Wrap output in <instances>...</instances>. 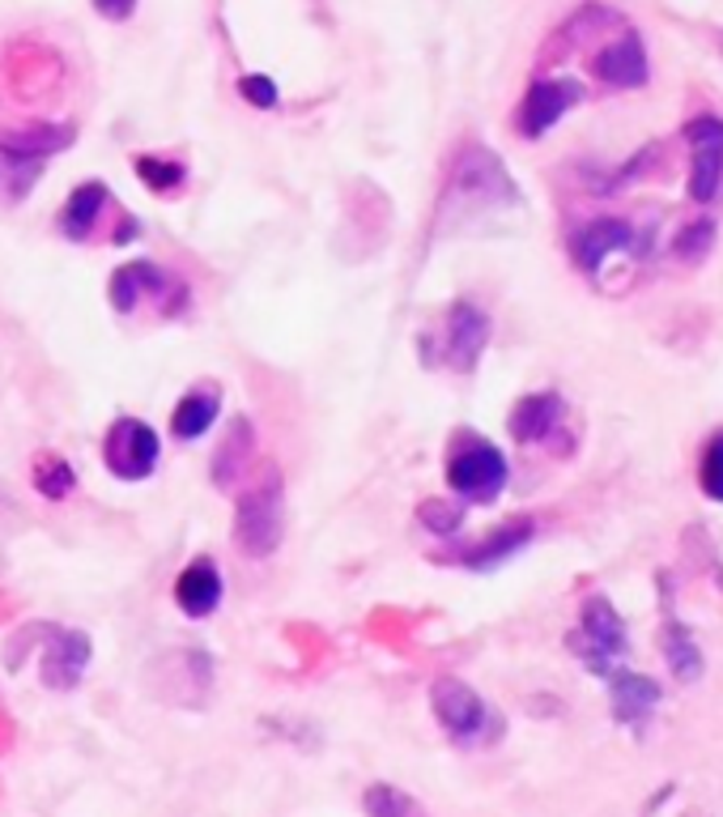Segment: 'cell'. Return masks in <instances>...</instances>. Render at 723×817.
Masks as SVG:
<instances>
[{
    "mask_svg": "<svg viewBox=\"0 0 723 817\" xmlns=\"http://www.w3.org/2000/svg\"><path fill=\"white\" fill-rule=\"evenodd\" d=\"M235 550L242 558H273L282 550L286 537V486H282V468H264V477H255L251 486L239 490L235 503V524H230Z\"/></svg>",
    "mask_w": 723,
    "mask_h": 817,
    "instance_id": "obj_1",
    "label": "cell"
},
{
    "mask_svg": "<svg viewBox=\"0 0 723 817\" xmlns=\"http://www.w3.org/2000/svg\"><path fill=\"white\" fill-rule=\"evenodd\" d=\"M431 712L438 719V728L447 732V741H456L460 750H477L489 745L502 732V719L494 715V707L482 694L460 681V677H438L431 686Z\"/></svg>",
    "mask_w": 723,
    "mask_h": 817,
    "instance_id": "obj_2",
    "label": "cell"
},
{
    "mask_svg": "<svg viewBox=\"0 0 723 817\" xmlns=\"http://www.w3.org/2000/svg\"><path fill=\"white\" fill-rule=\"evenodd\" d=\"M162 460V439L145 417H115L102 435V468L115 481H145Z\"/></svg>",
    "mask_w": 723,
    "mask_h": 817,
    "instance_id": "obj_3",
    "label": "cell"
},
{
    "mask_svg": "<svg viewBox=\"0 0 723 817\" xmlns=\"http://www.w3.org/2000/svg\"><path fill=\"white\" fill-rule=\"evenodd\" d=\"M507 456L489 443V439H464L451 456H447V486L464 499V503H494L507 490Z\"/></svg>",
    "mask_w": 723,
    "mask_h": 817,
    "instance_id": "obj_4",
    "label": "cell"
},
{
    "mask_svg": "<svg viewBox=\"0 0 723 817\" xmlns=\"http://www.w3.org/2000/svg\"><path fill=\"white\" fill-rule=\"evenodd\" d=\"M566 643H571V652H575L591 673H613V661L626 652V626H622V617L613 613V605H609L604 596H591V601L583 605L578 630Z\"/></svg>",
    "mask_w": 723,
    "mask_h": 817,
    "instance_id": "obj_5",
    "label": "cell"
},
{
    "mask_svg": "<svg viewBox=\"0 0 723 817\" xmlns=\"http://www.w3.org/2000/svg\"><path fill=\"white\" fill-rule=\"evenodd\" d=\"M520 201V192H515V184L507 179V171H502V162L494 158L489 150H482V146H469V150L460 153V162H456V171H451V197H442V201Z\"/></svg>",
    "mask_w": 723,
    "mask_h": 817,
    "instance_id": "obj_6",
    "label": "cell"
},
{
    "mask_svg": "<svg viewBox=\"0 0 723 817\" xmlns=\"http://www.w3.org/2000/svg\"><path fill=\"white\" fill-rule=\"evenodd\" d=\"M175 290H184V286L175 281V273H166V268H162V264H153V260H133V264L115 268L111 286H107L111 306H115L120 315L137 311L145 299H166V315H175V303H171V294H175Z\"/></svg>",
    "mask_w": 723,
    "mask_h": 817,
    "instance_id": "obj_7",
    "label": "cell"
},
{
    "mask_svg": "<svg viewBox=\"0 0 723 817\" xmlns=\"http://www.w3.org/2000/svg\"><path fill=\"white\" fill-rule=\"evenodd\" d=\"M489 341V315L473 303H456L442 319V362L451 370H473Z\"/></svg>",
    "mask_w": 723,
    "mask_h": 817,
    "instance_id": "obj_8",
    "label": "cell"
},
{
    "mask_svg": "<svg viewBox=\"0 0 723 817\" xmlns=\"http://www.w3.org/2000/svg\"><path fill=\"white\" fill-rule=\"evenodd\" d=\"M90 661H95V648L86 630H51L48 648L39 656V677L48 690H77Z\"/></svg>",
    "mask_w": 723,
    "mask_h": 817,
    "instance_id": "obj_9",
    "label": "cell"
},
{
    "mask_svg": "<svg viewBox=\"0 0 723 817\" xmlns=\"http://www.w3.org/2000/svg\"><path fill=\"white\" fill-rule=\"evenodd\" d=\"M694 146V171H689V197L698 204H711L723 184V120L702 115L689 124Z\"/></svg>",
    "mask_w": 723,
    "mask_h": 817,
    "instance_id": "obj_10",
    "label": "cell"
},
{
    "mask_svg": "<svg viewBox=\"0 0 723 817\" xmlns=\"http://www.w3.org/2000/svg\"><path fill=\"white\" fill-rule=\"evenodd\" d=\"M222 596H226V579H222L217 558H209V554H196V558L179 570V579H175V605L184 609V617H192V621L213 617V613L222 609Z\"/></svg>",
    "mask_w": 723,
    "mask_h": 817,
    "instance_id": "obj_11",
    "label": "cell"
},
{
    "mask_svg": "<svg viewBox=\"0 0 723 817\" xmlns=\"http://www.w3.org/2000/svg\"><path fill=\"white\" fill-rule=\"evenodd\" d=\"M578 90L575 81H566V77H549V81H536L528 90V99H524V106H520V133L524 137H540V133H549L571 106L578 102Z\"/></svg>",
    "mask_w": 723,
    "mask_h": 817,
    "instance_id": "obj_12",
    "label": "cell"
},
{
    "mask_svg": "<svg viewBox=\"0 0 723 817\" xmlns=\"http://www.w3.org/2000/svg\"><path fill=\"white\" fill-rule=\"evenodd\" d=\"M634 248V226L622 217H596L571 239V255L583 273H600V264L613 252H629Z\"/></svg>",
    "mask_w": 723,
    "mask_h": 817,
    "instance_id": "obj_13",
    "label": "cell"
},
{
    "mask_svg": "<svg viewBox=\"0 0 723 817\" xmlns=\"http://www.w3.org/2000/svg\"><path fill=\"white\" fill-rule=\"evenodd\" d=\"M532 537H536V524H532L528 515H520V519H507L502 528H494L489 537H482V541H473L464 554H460V566H469V570H498L507 558H515L520 550H528Z\"/></svg>",
    "mask_w": 723,
    "mask_h": 817,
    "instance_id": "obj_14",
    "label": "cell"
},
{
    "mask_svg": "<svg viewBox=\"0 0 723 817\" xmlns=\"http://www.w3.org/2000/svg\"><path fill=\"white\" fill-rule=\"evenodd\" d=\"M596 77L613 90H629V86H643L647 81V48L634 30H622L609 48H600L596 55Z\"/></svg>",
    "mask_w": 723,
    "mask_h": 817,
    "instance_id": "obj_15",
    "label": "cell"
},
{
    "mask_svg": "<svg viewBox=\"0 0 723 817\" xmlns=\"http://www.w3.org/2000/svg\"><path fill=\"white\" fill-rule=\"evenodd\" d=\"M217 413H222V388L217 384H196L171 409V435L179 443H196V439H204L213 430Z\"/></svg>",
    "mask_w": 723,
    "mask_h": 817,
    "instance_id": "obj_16",
    "label": "cell"
},
{
    "mask_svg": "<svg viewBox=\"0 0 723 817\" xmlns=\"http://www.w3.org/2000/svg\"><path fill=\"white\" fill-rule=\"evenodd\" d=\"M558 422H562V397L558 392H532L511 409L507 430H511L515 443H540V439L553 435Z\"/></svg>",
    "mask_w": 723,
    "mask_h": 817,
    "instance_id": "obj_17",
    "label": "cell"
},
{
    "mask_svg": "<svg viewBox=\"0 0 723 817\" xmlns=\"http://www.w3.org/2000/svg\"><path fill=\"white\" fill-rule=\"evenodd\" d=\"M107 204H111V192H107L102 184H82V188H73L64 209H60V217H55L60 235H64L68 243H86V239L95 235L98 217H102Z\"/></svg>",
    "mask_w": 723,
    "mask_h": 817,
    "instance_id": "obj_18",
    "label": "cell"
},
{
    "mask_svg": "<svg viewBox=\"0 0 723 817\" xmlns=\"http://www.w3.org/2000/svg\"><path fill=\"white\" fill-rule=\"evenodd\" d=\"M251 452H255V430H251L247 417H235L230 430H226V439L213 452V481H217V490H230L239 481L242 473H247V464H251Z\"/></svg>",
    "mask_w": 723,
    "mask_h": 817,
    "instance_id": "obj_19",
    "label": "cell"
},
{
    "mask_svg": "<svg viewBox=\"0 0 723 817\" xmlns=\"http://www.w3.org/2000/svg\"><path fill=\"white\" fill-rule=\"evenodd\" d=\"M609 699L613 715L622 724H643L660 703V686L651 677H634V673H609Z\"/></svg>",
    "mask_w": 723,
    "mask_h": 817,
    "instance_id": "obj_20",
    "label": "cell"
},
{
    "mask_svg": "<svg viewBox=\"0 0 723 817\" xmlns=\"http://www.w3.org/2000/svg\"><path fill=\"white\" fill-rule=\"evenodd\" d=\"M73 141V128H30V133H4L0 137V153L13 162H39L48 153H60Z\"/></svg>",
    "mask_w": 723,
    "mask_h": 817,
    "instance_id": "obj_21",
    "label": "cell"
},
{
    "mask_svg": "<svg viewBox=\"0 0 723 817\" xmlns=\"http://www.w3.org/2000/svg\"><path fill=\"white\" fill-rule=\"evenodd\" d=\"M664 661H669L676 681H685V686L702 677V648H698V639L676 617L669 621V630H664Z\"/></svg>",
    "mask_w": 723,
    "mask_h": 817,
    "instance_id": "obj_22",
    "label": "cell"
},
{
    "mask_svg": "<svg viewBox=\"0 0 723 817\" xmlns=\"http://www.w3.org/2000/svg\"><path fill=\"white\" fill-rule=\"evenodd\" d=\"M362 814L366 817H426V805H422L413 792L396 788V783H371V788L362 792Z\"/></svg>",
    "mask_w": 723,
    "mask_h": 817,
    "instance_id": "obj_23",
    "label": "cell"
},
{
    "mask_svg": "<svg viewBox=\"0 0 723 817\" xmlns=\"http://www.w3.org/2000/svg\"><path fill=\"white\" fill-rule=\"evenodd\" d=\"M30 481H35V490H39L43 499H51V503H64V499L77 490V473H73V464H68L64 456H51V452L35 460Z\"/></svg>",
    "mask_w": 723,
    "mask_h": 817,
    "instance_id": "obj_24",
    "label": "cell"
},
{
    "mask_svg": "<svg viewBox=\"0 0 723 817\" xmlns=\"http://www.w3.org/2000/svg\"><path fill=\"white\" fill-rule=\"evenodd\" d=\"M133 171L141 179L149 192L166 197V192H179L184 188V166L179 162H166V158H149V153H137L133 158Z\"/></svg>",
    "mask_w": 723,
    "mask_h": 817,
    "instance_id": "obj_25",
    "label": "cell"
},
{
    "mask_svg": "<svg viewBox=\"0 0 723 817\" xmlns=\"http://www.w3.org/2000/svg\"><path fill=\"white\" fill-rule=\"evenodd\" d=\"M711 248H715V222H711V217L689 222V226L673 239V255L681 260V264H702Z\"/></svg>",
    "mask_w": 723,
    "mask_h": 817,
    "instance_id": "obj_26",
    "label": "cell"
},
{
    "mask_svg": "<svg viewBox=\"0 0 723 817\" xmlns=\"http://www.w3.org/2000/svg\"><path fill=\"white\" fill-rule=\"evenodd\" d=\"M422 528H431L434 537H456L464 528V503H447V499H426L417 507Z\"/></svg>",
    "mask_w": 723,
    "mask_h": 817,
    "instance_id": "obj_27",
    "label": "cell"
},
{
    "mask_svg": "<svg viewBox=\"0 0 723 817\" xmlns=\"http://www.w3.org/2000/svg\"><path fill=\"white\" fill-rule=\"evenodd\" d=\"M239 95L251 106H260V111H273L277 102H282V90H277V81L273 77H264V73H247L239 81Z\"/></svg>",
    "mask_w": 723,
    "mask_h": 817,
    "instance_id": "obj_28",
    "label": "cell"
},
{
    "mask_svg": "<svg viewBox=\"0 0 723 817\" xmlns=\"http://www.w3.org/2000/svg\"><path fill=\"white\" fill-rule=\"evenodd\" d=\"M702 490L715 499V503H723V435H715V443L707 448V456H702Z\"/></svg>",
    "mask_w": 723,
    "mask_h": 817,
    "instance_id": "obj_29",
    "label": "cell"
},
{
    "mask_svg": "<svg viewBox=\"0 0 723 817\" xmlns=\"http://www.w3.org/2000/svg\"><path fill=\"white\" fill-rule=\"evenodd\" d=\"M98 17H107V22H128L133 17V9H137V0H95Z\"/></svg>",
    "mask_w": 723,
    "mask_h": 817,
    "instance_id": "obj_30",
    "label": "cell"
},
{
    "mask_svg": "<svg viewBox=\"0 0 723 817\" xmlns=\"http://www.w3.org/2000/svg\"><path fill=\"white\" fill-rule=\"evenodd\" d=\"M137 235H141V222H137V217H124V222H120V230H115V239H111V243H133V239H137Z\"/></svg>",
    "mask_w": 723,
    "mask_h": 817,
    "instance_id": "obj_31",
    "label": "cell"
}]
</instances>
